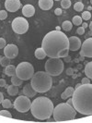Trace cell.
Wrapping results in <instances>:
<instances>
[{
    "instance_id": "cell-1",
    "label": "cell",
    "mask_w": 92,
    "mask_h": 123,
    "mask_svg": "<svg viewBox=\"0 0 92 123\" xmlns=\"http://www.w3.org/2000/svg\"><path fill=\"white\" fill-rule=\"evenodd\" d=\"M42 48L49 57L64 58L68 55L69 41L64 32L60 31H52L43 37Z\"/></svg>"
},
{
    "instance_id": "cell-2",
    "label": "cell",
    "mask_w": 92,
    "mask_h": 123,
    "mask_svg": "<svg viewBox=\"0 0 92 123\" xmlns=\"http://www.w3.org/2000/svg\"><path fill=\"white\" fill-rule=\"evenodd\" d=\"M74 108L84 116L92 115V84H81L72 95Z\"/></svg>"
},
{
    "instance_id": "cell-3",
    "label": "cell",
    "mask_w": 92,
    "mask_h": 123,
    "mask_svg": "<svg viewBox=\"0 0 92 123\" xmlns=\"http://www.w3.org/2000/svg\"><path fill=\"white\" fill-rule=\"evenodd\" d=\"M54 104L49 98L41 96L31 103V111L32 116L40 120H46L52 117L54 113Z\"/></svg>"
},
{
    "instance_id": "cell-4",
    "label": "cell",
    "mask_w": 92,
    "mask_h": 123,
    "mask_svg": "<svg viewBox=\"0 0 92 123\" xmlns=\"http://www.w3.org/2000/svg\"><path fill=\"white\" fill-rule=\"evenodd\" d=\"M31 84L37 92H48L53 86L52 76L46 71H38L31 77Z\"/></svg>"
},
{
    "instance_id": "cell-5",
    "label": "cell",
    "mask_w": 92,
    "mask_h": 123,
    "mask_svg": "<svg viewBox=\"0 0 92 123\" xmlns=\"http://www.w3.org/2000/svg\"><path fill=\"white\" fill-rule=\"evenodd\" d=\"M54 118L55 121H68L73 120L76 115V110L74 106L68 105L67 103H61L54 108Z\"/></svg>"
},
{
    "instance_id": "cell-6",
    "label": "cell",
    "mask_w": 92,
    "mask_h": 123,
    "mask_svg": "<svg viewBox=\"0 0 92 123\" xmlns=\"http://www.w3.org/2000/svg\"><path fill=\"white\" fill-rule=\"evenodd\" d=\"M64 70V62L60 58L50 57L45 63V71L51 76H58Z\"/></svg>"
},
{
    "instance_id": "cell-7",
    "label": "cell",
    "mask_w": 92,
    "mask_h": 123,
    "mask_svg": "<svg viewBox=\"0 0 92 123\" xmlns=\"http://www.w3.org/2000/svg\"><path fill=\"white\" fill-rule=\"evenodd\" d=\"M34 74V68L29 62H21L16 68V75L22 80H28L31 79Z\"/></svg>"
},
{
    "instance_id": "cell-8",
    "label": "cell",
    "mask_w": 92,
    "mask_h": 123,
    "mask_svg": "<svg viewBox=\"0 0 92 123\" xmlns=\"http://www.w3.org/2000/svg\"><path fill=\"white\" fill-rule=\"evenodd\" d=\"M14 108L20 113H26L31 109V102L30 100V97L26 95H20L17 97V99L14 101L13 104Z\"/></svg>"
},
{
    "instance_id": "cell-9",
    "label": "cell",
    "mask_w": 92,
    "mask_h": 123,
    "mask_svg": "<svg viewBox=\"0 0 92 123\" xmlns=\"http://www.w3.org/2000/svg\"><path fill=\"white\" fill-rule=\"evenodd\" d=\"M12 29L18 34H24L29 30V22L26 18L18 17L13 19Z\"/></svg>"
},
{
    "instance_id": "cell-10",
    "label": "cell",
    "mask_w": 92,
    "mask_h": 123,
    "mask_svg": "<svg viewBox=\"0 0 92 123\" xmlns=\"http://www.w3.org/2000/svg\"><path fill=\"white\" fill-rule=\"evenodd\" d=\"M80 55L86 57H92V38H87L86 41L81 44Z\"/></svg>"
},
{
    "instance_id": "cell-11",
    "label": "cell",
    "mask_w": 92,
    "mask_h": 123,
    "mask_svg": "<svg viewBox=\"0 0 92 123\" xmlns=\"http://www.w3.org/2000/svg\"><path fill=\"white\" fill-rule=\"evenodd\" d=\"M4 54H5L6 56L9 57L10 59L15 58L18 55V46L16 44H13V43L7 44V45H6V47L4 48Z\"/></svg>"
},
{
    "instance_id": "cell-12",
    "label": "cell",
    "mask_w": 92,
    "mask_h": 123,
    "mask_svg": "<svg viewBox=\"0 0 92 123\" xmlns=\"http://www.w3.org/2000/svg\"><path fill=\"white\" fill-rule=\"evenodd\" d=\"M21 6V3L19 0H6L5 1V7L9 12H16Z\"/></svg>"
},
{
    "instance_id": "cell-13",
    "label": "cell",
    "mask_w": 92,
    "mask_h": 123,
    "mask_svg": "<svg viewBox=\"0 0 92 123\" xmlns=\"http://www.w3.org/2000/svg\"><path fill=\"white\" fill-rule=\"evenodd\" d=\"M69 41V50L71 51H76L81 47V40L76 36H71L68 38Z\"/></svg>"
},
{
    "instance_id": "cell-14",
    "label": "cell",
    "mask_w": 92,
    "mask_h": 123,
    "mask_svg": "<svg viewBox=\"0 0 92 123\" xmlns=\"http://www.w3.org/2000/svg\"><path fill=\"white\" fill-rule=\"evenodd\" d=\"M22 14L24 15L25 17H27V18L32 17L35 14V8H34V6L30 5V4L25 5L22 7Z\"/></svg>"
},
{
    "instance_id": "cell-15",
    "label": "cell",
    "mask_w": 92,
    "mask_h": 123,
    "mask_svg": "<svg viewBox=\"0 0 92 123\" xmlns=\"http://www.w3.org/2000/svg\"><path fill=\"white\" fill-rule=\"evenodd\" d=\"M23 93H24V95L28 96V97H34L37 94V92L33 89V87L31 86V84L28 83L23 88Z\"/></svg>"
},
{
    "instance_id": "cell-16",
    "label": "cell",
    "mask_w": 92,
    "mask_h": 123,
    "mask_svg": "<svg viewBox=\"0 0 92 123\" xmlns=\"http://www.w3.org/2000/svg\"><path fill=\"white\" fill-rule=\"evenodd\" d=\"M54 0H39V6L43 10H49L53 7Z\"/></svg>"
},
{
    "instance_id": "cell-17",
    "label": "cell",
    "mask_w": 92,
    "mask_h": 123,
    "mask_svg": "<svg viewBox=\"0 0 92 123\" xmlns=\"http://www.w3.org/2000/svg\"><path fill=\"white\" fill-rule=\"evenodd\" d=\"M4 72H5V74H6V76L12 77L14 75H16V67L13 66V65H8V66L6 67Z\"/></svg>"
},
{
    "instance_id": "cell-18",
    "label": "cell",
    "mask_w": 92,
    "mask_h": 123,
    "mask_svg": "<svg viewBox=\"0 0 92 123\" xmlns=\"http://www.w3.org/2000/svg\"><path fill=\"white\" fill-rule=\"evenodd\" d=\"M84 71H85V74H86L87 77L88 79L92 80V61L88 62V63L87 64Z\"/></svg>"
},
{
    "instance_id": "cell-19",
    "label": "cell",
    "mask_w": 92,
    "mask_h": 123,
    "mask_svg": "<svg viewBox=\"0 0 92 123\" xmlns=\"http://www.w3.org/2000/svg\"><path fill=\"white\" fill-rule=\"evenodd\" d=\"M7 93L9 94V95H12V96H14V95H17L18 92V86H16V85H14V84H12V85H9V86H7Z\"/></svg>"
},
{
    "instance_id": "cell-20",
    "label": "cell",
    "mask_w": 92,
    "mask_h": 123,
    "mask_svg": "<svg viewBox=\"0 0 92 123\" xmlns=\"http://www.w3.org/2000/svg\"><path fill=\"white\" fill-rule=\"evenodd\" d=\"M35 56L38 59H43L46 56V53L44 52V50L43 48H37L35 50Z\"/></svg>"
},
{
    "instance_id": "cell-21",
    "label": "cell",
    "mask_w": 92,
    "mask_h": 123,
    "mask_svg": "<svg viewBox=\"0 0 92 123\" xmlns=\"http://www.w3.org/2000/svg\"><path fill=\"white\" fill-rule=\"evenodd\" d=\"M72 27H73V23L71 21H69V20L64 21L63 24H62V28L64 29V31H70L72 30Z\"/></svg>"
},
{
    "instance_id": "cell-22",
    "label": "cell",
    "mask_w": 92,
    "mask_h": 123,
    "mask_svg": "<svg viewBox=\"0 0 92 123\" xmlns=\"http://www.w3.org/2000/svg\"><path fill=\"white\" fill-rule=\"evenodd\" d=\"M11 82H12V84L18 87L22 84L23 80H21L20 78H18L17 75H14V76H12V78H11Z\"/></svg>"
},
{
    "instance_id": "cell-23",
    "label": "cell",
    "mask_w": 92,
    "mask_h": 123,
    "mask_svg": "<svg viewBox=\"0 0 92 123\" xmlns=\"http://www.w3.org/2000/svg\"><path fill=\"white\" fill-rule=\"evenodd\" d=\"M10 58L9 57H7V56H3V57H1V60H0V64L3 66V67H6V66H8V65H10Z\"/></svg>"
},
{
    "instance_id": "cell-24",
    "label": "cell",
    "mask_w": 92,
    "mask_h": 123,
    "mask_svg": "<svg viewBox=\"0 0 92 123\" xmlns=\"http://www.w3.org/2000/svg\"><path fill=\"white\" fill-rule=\"evenodd\" d=\"M83 8H84V5H83V3L80 2V1L79 2H76V3L74 5V9H75L76 11H77V12L82 11Z\"/></svg>"
},
{
    "instance_id": "cell-25",
    "label": "cell",
    "mask_w": 92,
    "mask_h": 123,
    "mask_svg": "<svg viewBox=\"0 0 92 123\" xmlns=\"http://www.w3.org/2000/svg\"><path fill=\"white\" fill-rule=\"evenodd\" d=\"M72 23L74 25H76V26H79L80 24H82V18L81 16H75L72 20Z\"/></svg>"
},
{
    "instance_id": "cell-26",
    "label": "cell",
    "mask_w": 92,
    "mask_h": 123,
    "mask_svg": "<svg viewBox=\"0 0 92 123\" xmlns=\"http://www.w3.org/2000/svg\"><path fill=\"white\" fill-rule=\"evenodd\" d=\"M71 6V0H61V6L63 8L67 9Z\"/></svg>"
},
{
    "instance_id": "cell-27",
    "label": "cell",
    "mask_w": 92,
    "mask_h": 123,
    "mask_svg": "<svg viewBox=\"0 0 92 123\" xmlns=\"http://www.w3.org/2000/svg\"><path fill=\"white\" fill-rule=\"evenodd\" d=\"M2 105H3V107H5V108H10V107L13 106L12 103L10 102L9 99H4L3 102H2Z\"/></svg>"
},
{
    "instance_id": "cell-28",
    "label": "cell",
    "mask_w": 92,
    "mask_h": 123,
    "mask_svg": "<svg viewBox=\"0 0 92 123\" xmlns=\"http://www.w3.org/2000/svg\"><path fill=\"white\" fill-rule=\"evenodd\" d=\"M74 91H75V88H73V87H67L65 89V93L67 95V97H71L73 95Z\"/></svg>"
},
{
    "instance_id": "cell-29",
    "label": "cell",
    "mask_w": 92,
    "mask_h": 123,
    "mask_svg": "<svg viewBox=\"0 0 92 123\" xmlns=\"http://www.w3.org/2000/svg\"><path fill=\"white\" fill-rule=\"evenodd\" d=\"M81 18H83L84 20H88L91 18V13L89 12V11H84L83 14L81 15Z\"/></svg>"
},
{
    "instance_id": "cell-30",
    "label": "cell",
    "mask_w": 92,
    "mask_h": 123,
    "mask_svg": "<svg viewBox=\"0 0 92 123\" xmlns=\"http://www.w3.org/2000/svg\"><path fill=\"white\" fill-rule=\"evenodd\" d=\"M0 116L8 117V118H11V117H12V115L10 114V112H8V111H6V110H1L0 111Z\"/></svg>"
},
{
    "instance_id": "cell-31",
    "label": "cell",
    "mask_w": 92,
    "mask_h": 123,
    "mask_svg": "<svg viewBox=\"0 0 92 123\" xmlns=\"http://www.w3.org/2000/svg\"><path fill=\"white\" fill-rule=\"evenodd\" d=\"M7 18V12L6 10H0V19L4 20Z\"/></svg>"
},
{
    "instance_id": "cell-32",
    "label": "cell",
    "mask_w": 92,
    "mask_h": 123,
    "mask_svg": "<svg viewBox=\"0 0 92 123\" xmlns=\"http://www.w3.org/2000/svg\"><path fill=\"white\" fill-rule=\"evenodd\" d=\"M6 45V40L4 38H0V49H4Z\"/></svg>"
},
{
    "instance_id": "cell-33",
    "label": "cell",
    "mask_w": 92,
    "mask_h": 123,
    "mask_svg": "<svg viewBox=\"0 0 92 123\" xmlns=\"http://www.w3.org/2000/svg\"><path fill=\"white\" fill-rule=\"evenodd\" d=\"M76 32H77L79 35H83L84 32H85V29H84L83 27H79V28L76 30Z\"/></svg>"
},
{
    "instance_id": "cell-34",
    "label": "cell",
    "mask_w": 92,
    "mask_h": 123,
    "mask_svg": "<svg viewBox=\"0 0 92 123\" xmlns=\"http://www.w3.org/2000/svg\"><path fill=\"white\" fill-rule=\"evenodd\" d=\"M81 83L82 84H87V83H90V80H89V79L87 77V78H83L82 80H81Z\"/></svg>"
},
{
    "instance_id": "cell-35",
    "label": "cell",
    "mask_w": 92,
    "mask_h": 123,
    "mask_svg": "<svg viewBox=\"0 0 92 123\" xmlns=\"http://www.w3.org/2000/svg\"><path fill=\"white\" fill-rule=\"evenodd\" d=\"M6 81L5 79H0V87H6Z\"/></svg>"
},
{
    "instance_id": "cell-36",
    "label": "cell",
    "mask_w": 92,
    "mask_h": 123,
    "mask_svg": "<svg viewBox=\"0 0 92 123\" xmlns=\"http://www.w3.org/2000/svg\"><path fill=\"white\" fill-rule=\"evenodd\" d=\"M66 74L69 75V76H72L74 74V69L72 68H68L67 70H66Z\"/></svg>"
},
{
    "instance_id": "cell-37",
    "label": "cell",
    "mask_w": 92,
    "mask_h": 123,
    "mask_svg": "<svg viewBox=\"0 0 92 123\" xmlns=\"http://www.w3.org/2000/svg\"><path fill=\"white\" fill-rule=\"evenodd\" d=\"M54 14L55 15H57V16H60L62 14V9L61 8H56L54 10Z\"/></svg>"
},
{
    "instance_id": "cell-38",
    "label": "cell",
    "mask_w": 92,
    "mask_h": 123,
    "mask_svg": "<svg viewBox=\"0 0 92 123\" xmlns=\"http://www.w3.org/2000/svg\"><path fill=\"white\" fill-rule=\"evenodd\" d=\"M3 100H4V94H3V92H0V104H2Z\"/></svg>"
},
{
    "instance_id": "cell-39",
    "label": "cell",
    "mask_w": 92,
    "mask_h": 123,
    "mask_svg": "<svg viewBox=\"0 0 92 123\" xmlns=\"http://www.w3.org/2000/svg\"><path fill=\"white\" fill-rule=\"evenodd\" d=\"M66 103H67L68 105H70L73 106V101H72V98H69V99L67 98V102H66Z\"/></svg>"
},
{
    "instance_id": "cell-40",
    "label": "cell",
    "mask_w": 92,
    "mask_h": 123,
    "mask_svg": "<svg viewBox=\"0 0 92 123\" xmlns=\"http://www.w3.org/2000/svg\"><path fill=\"white\" fill-rule=\"evenodd\" d=\"M61 97H62V99H64V100H65V99H67L68 97H67V95L65 93V92H63L61 94Z\"/></svg>"
},
{
    "instance_id": "cell-41",
    "label": "cell",
    "mask_w": 92,
    "mask_h": 123,
    "mask_svg": "<svg viewBox=\"0 0 92 123\" xmlns=\"http://www.w3.org/2000/svg\"><path fill=\"white\" fill-rule=\"evenodd\" d=\"M64 58H65V60L66 62H69V61H70V59H71V57H70L69 55H67V56H65V57H64Z\"/></svg>"
},
{
    "instance_id": "cell-42",
    "label": "cell",
    "mask_w": 92,
    "mask_h": 123,
    "mask_svg": "<svg viewBox=\"0 0 92 123\" xmlns=\"http://www.w3.org/2000/svg\"><path fill=\"white\" fill-rule=\"evenodd\" d=\"M82 27H83L84 29H86V28H87V27H88V24H87V23H86V22H84V23H82Z\"/></svg>"
},
{
    "instance_id": "cell-43",
    "label": "cell",
    "mask_w": 92,
    "mask_h": 123,
    "mask_svg": "<svg viewBox=\"0 0 92 123\" xmlns=\"http://www.w3.org/2000/svg\"><path fill=\"white\" fill-rule=\"evenodd\" d=\"M77 77H78V75H76V74H73V75H72V78H73V79H76V78H77Z\"/></svg>"
},
{
    "instance_id": "cell-44",
    "label": "cell",
    "mask_w": 92,
    "mask_h": 123,
    "mask_svg": "<svg viewBox=\"0 0 92 123\" xmlns=\"http://www.w3.org/2000/svg\"><path fill=\"white\" fill-rule=\"evenodd\" d=\"M88 27H89V31H92V21L90 22V24L88 25Z\"/></svg>"
},
{
    "instance_id": "cell-45",
    "label": "cell",
    "mask_w": 92,
    "mask_h": 123,
    "mask_svg": "<svg viewBox=\"0 0 92 123\" xmlns=\"http://www.w3.org/2000/svg\"><path fill=\"white\" fill-rule=\"evenodd\" d=\"M81 84H82V83H77V84L76 85V87H75V89H76V88H78V87H79L80 85H81Z\"/></svg>"
},
{
    "instance_id": "cell-46",
    "label": "cell",
    "mask_w": 92,
    "mask_h": 123,
    "mask_svg": "<svg viewBox=\"0 0 92 123\" xmlns=\"http://www.w3.org/2000/svg\"><path fill=\"white\" fill-rule=\"evenodd\" d=\"M87 11H90V10H92V7L89 6H87Z\"/></svg>"
},
{
    "instance_id": "cell-47",
    "label": "cell",
    "mask_w": 92,
    "mask_h": 123,
    "mask_svg": "<svg viewBox=\"0 0 92 123\" xmlns=\"http://www.w3.org/2000/svg\"><path fill=\"white\" fill-rule=\"evenodd\" d=\"M88 35H90V36H91V35H92V31H88Z\"/></svg>"
},
{
    "instance_id": "cell-48",
    "label": "cell",
    "mask_w": 92,
    "mask_h": 123,
    "mask_svg": "<svg viewBox=\"0 0 92 123\" xmlns=\"http://www.w3.org/2000/svg\"><path fill=\"white\" fill-rule=\"evenodd\" d=\"M54 1H61V0H54Z\"/></svg>"
},
{
    "instance_id": "cell-49",
    "label": "cell",
    "mask_w": 92,
    "mask_h": 123,
    "mask_svg": "<svg viewBox=\"0 0 92 123\" xmlns=\"http://www.w3.org/2000/svg\"><path fill=\"white\" fill-rule=\"evenodd\" d=\"M90 3H91V4H92V0H90Z\"/></svg>"
},
{
    "instance_id": "cell-50",
    "label": "cell",
    "mask_w": 92,
    "mask_h": 123,
    "mask_svg": "<svg viewBox=\"0 0 92 123\" xmlns=\"http://www.w3.org/2000/svg\"><path fill=\"white\" fill-rule=\"evenodd\" d=\"M0 60H1V56H0Z\"/></svg>"
}]
</instances>
